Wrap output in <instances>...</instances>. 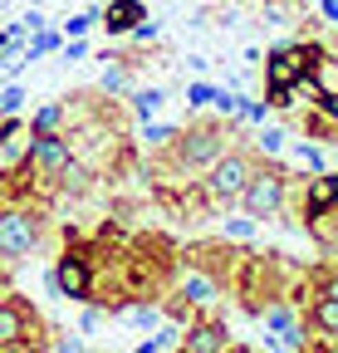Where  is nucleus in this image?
I'll return each mask as SVG.
<instances>
[{"label": "nucleus", "instance_id": "24", "mask_svg": "<svg viewBox=\"0 0 338 353\" xmlns=\"http://www.w3.org/2000/svg\"><path fill=\"white\" fill-rule=\"evenodd\" d=\"M314 6H319V20L338 30V0H314Z\"/></svg>", "mask_w": 338, "mask_h": 353}, {"label": "nucleus", "instance_id": "6", "mask_svg": "<svg viewBox=\"0 0 338 353\" xmlns=\"http://www.w3.org/2000/svg\"><path fill=\"white\" fill-rule=\"evenodd\" d=\"M50 290H54L59 299H74V304H89V299H94V260H89V245H83V236H78L74 226H69L64 250L54 255Z\"/></svg>", "mask_w": 338, "mask_h": 353}, {"label": "nucleus", "instance_id": "11", "mask_svg": "<svg viewBox=\"0 0 338 353\" xmlns=\"http://www.w3.org/2000/svg\"><path fill=\"white\" fill-rule=\"evenodd\" d=\"M142 20H147V6H142V0H103L98 30H103L108 39H123L133 25H142Z\"/></svg>", "mask_w": 338, "mask_h": 353}, {"label": "nucleus", "instance_id": "21", "mask_svg": "<svg viewBox=\"0 0 338 353\" xmlns=\"http://www.w3.org/2000/svg\"><path fill=\"white\" fill-rule=\"evenodd\" d=\"M211 99H216V83H206V79H191L187 83V108H211Z\"/></svg>", "mask_w": 338, "mask_h": 353}, {"label": "nucleus", "instance_id": "18", "mask_svg": "<svg viewBox=\"0 0 338 353\" xmlns=\"http://www.w3.org/2000/svg\"><path fill=\"white\" fill-rule=\"evenodd\" d=\"M162 103H167L162 88H128V113H133V118H152Z\"/></svg>", "mask_w": 338, "mask_h": 353}, {"label": "nucleus", "instance_id": "2", "mask_svg": "<svg viewBox=\"0 0 338 353\" xmlns=\"http://www.w3.org/2000/svg\"><path fill=\"white\" fill-rule=\"evenodd\" d=\"M50 231V216L39 201H15V206H0V265H20L30 260L39 245H45Z\"/></svg>", "mask_w": 338, "mask_h": 353}, {"label": "nucleus", "instance_id": "1", "mask_svg": "<svg viewBox=\"0 0 338 353\" xmlns=\"http://www.w3.org/2000/svg\"><path fill=\"white\" fill-rule=\"evenodd\" d=\"M299 275H304V265L289 260L284 250H250L240 260L235 280H231V294H235V304L250 319H260L275 299H289V290H294Z\"/></svg>", "mask_w": 338, "mask_h": 353}, {"label": "nucleus", "instance_id": "15", "mask_svg": "<svg viewBox=\"0 0 338 353\" xmlns=\"http://www.w3.org/2000/svg\"><path fill=\"white\" fill-rule=\"evenodd\" d=\"M284 152H289V167H299V172H324V167H328V148L314 143V138L294 143V148H284Z\"/></svg>", "mask_w": 338, "mask_h": 353}, {"label": "nucleus", "instance_id": "22", "mask_svg": "<svg viewBox=\"0 0 338 353\" xmlns=\"http://www.w3.org/2000/svg\"><path fill=\"white\" fill-rule=\"evenodd\" d=\"M255 226H260V221H255V216H231L221 236H226V241H240V245H245L250 236H255Z\"/></svg>", "mask_w": 338, "mask_h": 353}, {"label": "nucleus", "instance_id": "27", "mask_svg": "<svg viewBox=\"0 0 338 353\" xmlns=\"http://www.w3.org/2000/svg\"><path fill=\"white\" fill-rule=\"evenodd\" d=\"M0 44H6V25H0Z\"/></svg>", "mask_w": 338, "mask_h": 353}, {"label": "nucleus", "instance_id": "9", "mask_svg": "<svg viewBox=\"0 0 338 353\" xmlns=\"http://www.w3.org/2000/svg\"><path fill=\"white\" fill-rule=\"evenodd\" d=\"M172 294H182L187 304H196L201 314H216V304L226 299V285H221L216 275H211V270H201V265H187V260H177Z\"/></svg>", "mask_w": 338, "mask_h": 353}, {"label": "nucleus", "instance_id": "5", "mask_svg": "<svg viewBox=\"0 0 338 353\" xmlns=\"http://www.w3.org/2000/svg\"><path fill=\"white\" fill-rule=\"evenodd\" d=\"M50 334H54V329L39 319V309H34L25 294H15V290L0 294V353L50 348Z\"/></svg>", "mask_w": 338, "mask_h": 353}, {"label": "nucleus", "instance_id": "7", "mask_svg": "<svg viewBox=\"0 0 338 353\" xmlns=\"http://www.w3.org/2000/svg\"><path fill=\"white\" fill-rule=\"evenodd\" d=\"M20 162L30 167L39 196H59V176H64V167L74 162V148H69L64 132H39V138H25Z\"/></svg>", "mask_w": 338, "mask_h": 353}, {"label": "nucleus", "instance_id": "4", "mask_svg": "<svg viewBox=\"0 0 338 353\" xmlns=\"http://www.w3.org/2000/svg\"><path fill=\"white\" fill-rule=\"evenodd\" d=\"M255 162H260V157L250 152V143L235 138L216 162L201 172V187H206L211 201H216V211H231V206L240 201V192H245V182H250V172H255Z\"/></svg>", "mask_w": 338, "mask_h": 353}, {"label": "nucleus", "instance_id": "13", "mask_svg": "<svg viewBox=\"0 0 338 353\" xmlns=\"http://www.w3.org/2000/svg\"><path fill=\"white\" fill-rule=\"evenodd\" d=\"M324 255H338V206H328V211H319V216H304V226H299Z\"/></svg>", "mask_w": 338, "mask_h": 353}, {"label": "nucleus", "instance_id": "16", "mask_svg": "<svg viewBox=\"0 0 338 353\" xmlns=\"http://www.w3.org/2000/svg\"><path fill=\"white\" fill-rule=\"evenodd\" d=\"M59 44H64V30H34L30 39H25V50H20V59L25 64H34V59H45V54H59Z\"/></svg>", "mask_w": 338, "mask_h": 353}, {"label": "nucleus", "instance_id": "12", "mask_svg": "<svg viewBox=\"0 0 338 353\" xmlns=\"http://www.w3.org/2000/svg\"><path fill=\"white\" fill-rule=\"evenodd\" d=\"M304 319H309L314 334H324L328 343H338V294H309Z\"/></svg>", "mask_w": 338, "mask_h": 353}, {"label": "nucleus", "instance_id": "8", "mask_svg": "<svg viewBox=\"0 0 338 353\" xmlns=\"http://www.w3.org/2000/svg\"><path fill=\"white\" fill-rule=\"evenodd\" d=\"M250 250L240 245V241H191V245H177V260H187V265H201V270H211L226 290H231V280H235V270H240V260H245Z\"/></svg>", "mask_w": 338, "mask_h": 353}, {"label": "nucleus", "instance_id": "14", "mask_svg": "<svg viewBox=\"0 0 338 353\" xmlns=\"http://www.w3.org/2000/svg\"><path fill=\"white\" fill-rule=\"evenodd\" d=\"M289 138V132L284 128H275V123H260L255 132H245V143H250V152H255V157H284V143Z\"/></svg>", "mask_w": 338, "mask_h": 353}, {"label": "nucleus", "instance_id": "20", "mask_svg": "<svg viewBox=\"0 0 338 353\" xmlns=\"http://www.w3.org/2000/svg\"><path fill=\"white\" fill-rule=\"evenodd\" d=\"M172 143H177V123H152L142 132V148L147 152H162V148H172Z\"/></svg>", "mask_w": 338, "mask_h": 353}, {"label": "nucleus", "instance_id": "25", "mask_svg": "<svg viewBox=\"0 0 338 353\" xmlns=\"http://www.w3.org/2000/svg\"><path fill=\"white\" fill-rule=\"evenodd\" d=\"M20 25H25V30H30V34H34V30H45V25H50V20H45V10H39V6H30V10H25V20H20Z\"/></svg>", "mask_w": 338, "mask_h": 353}, {"label": "nucleus", "instance_id": "29", "mask_svg": "<svg viewBox=\"0 0 338 353\" xmlns=\"http://www.w3.org/2000/svg\"><path fill=\"white\" fill-rule=\"evenodd\" d=\"M64 6H78V0H64Z\"/></svg>", "mask_w": 338, "mask_h": 353}, {"label": "nucleus", "instance_id": "28", "mask_svg": "<svg viewBox=\"0 0 338 353\" xmlns=\"http://www.w3.org/2000/svg\"><path fill=\"white\" fill-rule=\"evenodd\" d=\"M30 6H45V0H30Z\"/></svg>", "mask_w": 338, "mask_h": 353}, {"label": "nucleus", "instance_id": "10", "mask_svg": "<svg viewBox=\"0 0 338 353\" xmlns=\"http://www.w3.org/2000/svg\"><path fill=\"white\" fill-rule=\"evenodd\" d=\"M182 353H235L240 343L231 339V329L221 324V319H196V324H187L182 329V343H177Z\"/></svg>", "mask_w": 338, "mask_h": 353}, {"label": "nucleus", "instance_id": "19", "mask_svg": "<svg viewBox=\"0 0 338 353\" xmlns=\"http://www.w3.org/2000/svg\"><path fill=\"white\" fill-rule=\"evenodd\" d=\"M177 343H182V324L162 319V324H157V334L138 343V353H167V348H177Z\"/></svg>", "mask_w": 338, "mask_h": 353}, {"label": "nucleus", "instance_id": "23", "mask_svg": "<svg viewBox=\"0 0 338 353\" xmlns=\"http://www.w3.org/2000/svg\"><path fill=\"white\" fill-rule=\"evenodd\" d=\"M25 99H30V94H25L20 83H6V88H0V113H20Z\"/></svg>", "mask_w": 338, "mask_h": 353}, {"label": "nucleus", "instance_id": "3", "mask_svg": "<svg viewBox=\"0 0 338 353\" xmlns=\"http://www.w3.org/2000/svg\"><path fill=\"white\" fill-rule=\"evenodd\" d=\"M289 187H294V167H284L279 157H260L235 206H240L245 216H255V221L284 216V206H289Z\"/></svg>", "mask_w": 338, "mask_h": 353}, {"label": "nucleus", "instance_id": "26", "mask_svg": "<svg viewBox=\"0 0 338 353\" xmlns=\"http://www.w3.org/2000/svg\"><path fill=\"white\" fill-rule=\"evenodd\" d=\"M319 108H324V113H328V118L338 123V88H328V94H324V103H319Z\"/></svg>", "mask_w": 338, "mask_h": 353}, {"label": "nucleus", "instance_id": "17", "mask_svg": "<svg viewBox=\"0 0 338 353\" xmlns=\"http://www.w3.org/2000/svg\"><path fill=\"white\" fill-rule=\"evenodd\" d=\"M64 123H69L64 103H45V108L25 123V138H39V132H64Z\"/></svg>", "mask_w": 338, "mask_h": 353}]
</instances>
